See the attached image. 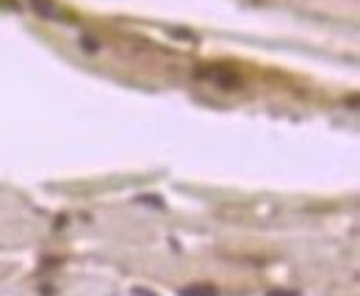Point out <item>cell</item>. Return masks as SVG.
I'll return each instance as SVG.
<instances>
[{"label":"cell","instance_id":"6da1fadb","mask_svg":"<svg viewBox=\"0 0 360 296\" xmlns=\"http://www.w3.org/2000/svg\"><path fill=\"white\" fill-rule=\"evenodd\" d=\"M180 296H217L214 285H197V288H183Z\"/></svg>","mask_w":360,"mask_h":296},{"label":"cell","instance_id":"7a4b0ae2","mask_svg":"<svg viewBox=\"0 0 360 296\" xmlns=\"http://www.w3.org/2000/svg\"><path fill=\"white\" fill-rule=\"evenodd\" d=\"M269 296H297V294H269Z\"/></svg>","mask_w":360,"mask_h":296}]
</instances>
